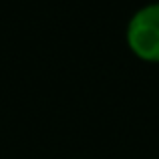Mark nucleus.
Segmentation results:
<instances>
[{"mask_svg": "<svg viewBox=\"0 0 159 159\" xmlns=\"http://www.w3.org/2000/svg\"><path fill=\"white\" fill-rule=\"evenodd\" d=\"M129 47L145 61H159V4L145 6L131 18L127 28Z\"/></svg>", "mask_w": 159, "mask_h": 159, "instance_id": "obj_1", "label": "nucleus"}]
</instances>
